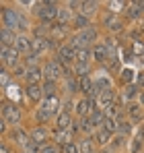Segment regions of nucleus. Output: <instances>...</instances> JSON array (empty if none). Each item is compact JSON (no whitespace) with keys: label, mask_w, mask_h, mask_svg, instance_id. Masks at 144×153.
<instances>
[{"label":"nucleus","mask_w":144,"mask_h":153,"mask_svg":"<svg viewBox=\"0 0 144 153\" xmlns=\"http://www.w3.org/2000/svg\"><path fill=\"white\" fill-rule=\"evenodd\" d=\"M68 19H70V13H68L66 8H60V10H58V21H60V25H64Z\"/></svg>","instance_id":"2f4dec72"},{"label":"nucleus","mask_w":144,"mask_h":153,"mask_svg":"<svg viewBox=\"0 0 144 153\" xmlns=\"http://www.w3.org/2000/svg\"><path fill=\"white\" fill-rule=\"evenodd\" d=\"M103 124H105V130H107V132H115V130H118V128H120V122H118V120H113V118H105V122H103Z\"/></svg>","instance_id":"b1692460"},{"label":"nucleus","mask_w":144,"mask_h":153,"mask_svg":"<svg viewBox=\"0 0 144 153\" xmlns=\"http://www.w3.org/2000/svg\"><path fill=\"white\" fill-rule=\"evenodd\" d=\"M78 89H80V91H84V93H91V91L95 89V85L91 83V79H89V76H82V79H78Z\"/></svg>","instance_id":"a211bd4d"},{"label":"nucleus","mask_w":144,"mask_h":153,"mask_svg":"<svg viewBox=\"0 0 144 153\" xmlns=\"http://www.w3.org/2000/svg\"><path fill=\"white\" fill-rule=\"evenodd\" d=\"M0 39H2V48H15V44H17V37H15V31H10V29H4L2 27V31H0Z\"/></svg>","instance_id":"6e6552de"},{"label":"nucleus","mask_w":144,"mask_h":153,"mask_svg":"<svg viewBox=\"0 0 144 153\" xmlns=\"http://www.w3.org/2000/svg\"><path fill=\"white\" fill-rule=\"evenodd\" d=\"M66 89H68V93H74V89H76V83H74L72 79H66Z\"/></svg>","instance_id":"a18cd8bd"},{"label":"nucleus","mask_w":144,"mask_h":153,"mask_svg":"<svg viewBox=\"0 0 144 153\" xmlns=\"http://www.w3.org/2000/svg\"><path fill=\"white\" fill-rule=\"evenodd\" d=\"M89 56H91L89 48H82V50L76 52V60H78V62H87V60H89Z\"/></svg>","instance_id":"7c9ffc66"},{"label":"nucleus","mask_w":144,"mask_h":153,"mask_svg":"<svg viewBox=\"0 0 144 153\" xmlns=\"http://www.w3.org/2000/svg\"><path fill=\"white\" fill-rule=\"evenodd\" d=\"M109 137H111V132H107L105 128H101V130L97 132V141H99L101 145H107V143H109Z\"/></svg>","instance_id":"bb28decb"},{"label":"nucleus","mask_w":144,"mask_h":153,"mask_svg":"<svg viewBox=\"0 0 144 153\" xmlns=\"http://www.w3.org/2000/svg\"><path fill=\"white\" fill-rule=\"evenodd\" d=\"M128 112H130V118H132L134 122H140V120L144 118L142 108H140V105H130V108H128Z\"/></svg>","instance_id":"aec40b11"},{"label":"nucleus","mask_w":144,"mask_h":153,"mask_svg":"<svg viewBox=\"0 0 144 153\" xmlns=\"http://www.w3.org/2000/svg\"><path fill=\"white\" fill-rule=\"evenodd\" d=\"M37 149H39V145H37L35 141H29V143L25 145V153H37Z\"/></svg>","instance_id":"c9c22d12"},{"label":"nucleus","mask_w":144,"mask_h":153,"mask_svg":"<svg viewBox=\"0 0 144 153\" xmlns=\"http://www.w3.org/2000/svg\"><path fill=\"white\" fill-rule=\"evenodd\" d=\"M54 139H56L60 145H68V132H66V130H58V132L54 134Z\"/></svg>","instance_id":"c85d7f7f"},{"label":"nucleus","mask_w":144,"mask_h":153,"mask_svg":"<svg viewBox=\"0 0 144 153\" xmlns=\"http://www.w3.org/2000/svg\"><path fill=\"white\" fill-rule=\"evenodd\" d=\"M0 81H2L4 87H8V73H6V68H2V73H0Z\"/></svg>","instance_id":"c03bdc74"},{"label":"nucleus","mask_w":144,"mask_h":153,"mask_svg":"<svg viewBox=\"0 0 144 153\" xmlns=\"http://www.w3.org/2000/svg\"><path fill=\"white\" fill-rule=\"evenodd\" d=\"M134 95H136V87H134V85H128V87L123 89V102H126V100H132Z\"/></svg>","instance_id":"473e14b6"},{"label":"nucleus","mask_w":144,"mask_h":153,"mask_svg":"<svg viewBox=\"0 0 144 153\" xmlns=\"http://www.w3.org/2000/svg\"><path fill=\"white\" fill-rule=\"evenodd\" d=\"M140 103L144 105V93H140Z\"/></svg>","instance_id":"864d4df0"},{"label":"nucleus","mask_w":144,"mask_h":153,"mask_svg":"<svg viewBox=\"0 0 144 153\" xmlns=\"http://www.w3.org/2000/svg\"><path fill=\"white\" fill-rule=\"evenodd\" d=\"M142 139H144V128H140L138 134H136V139H134V143H132V147H130V151H132V153L140 151V147H142Z\"/></svg>","instance_id":"412c9836"},{"label":"nucleus","mask_w":144,"mask_h":153,"mask_svg":"<svg viewBox=\"0 0 144 153\" xmlns=\"http://www.w3.org/2000/svg\"><path fill=\"white\" fill-rule=\"evenodd\" d=\"M78 149H80V153H93V143H91V139H84V141H80Z\"/></svg>","instance_id":"cd10ccee"},{"label":"nucleus","mask_w":144,"mask_h":153,"mask_svg":"<svg viewBox=\"0 0 144 153\" xmlns=\"http://www.w3.org/2000/svg\"><path fill=\"white\" fill-rule=\"evenodd\" d=\"M105 25H107V29H111V31H120L121 29L120 21H111V19H105Z\"/></svg>","instance_id":"72a5a7b5"},{"label":"nucleus","mask_w":144,"mask_h":153,"mask_svg":"<svg viewBox=\"0 0 144 153\" xmlns=\"http://www.w3.org/2000/svg\"><path fill=\"white\" fill-rule=\"evenodd\" d=\"M120 6H123V2H109V8L111 10H120Z\"/></svg>","instance_id":"de8ad7c7"},{"label":"nucleus","mask_w":144,"mask_h":153,"mask_svg":"<svg viewBox=\"0 0 144 153\" xmlns=\"http://www.w3.org/2000/svg\"><path fill=\"white\" fill-rule=\"evenodd\" d=\"M49 44H51V39H46V37H35V39H31V52L33 54H41L43 50H48Z\"/></svg>","instance_id":"0eeeda50"},{"label":"nucleus","mask_w":144,"mask_h":153,"mask_svg":"<svg viewBox=\"0 0 144 153\" xmlns=\"http://www.w3.org/2000/svg\"><path fill=\"white\" fill-rule=\"evenodd\" d=\"M58 10H60V8H56L54 2H43L41 8H39V17H41L43 23H49L54 17H58Z\"/></svg>","instance_id":"7ed1b4c3"},{"label":"nucleus","mask_w":144,"mask_h":153,"mask_svg":"<svg viewBox=\"0 0 144 153\" xmlns=\"http://www.w3.org/2000/svg\"><path fill=\"white\" fill-rule=\"evenodd\" d=\"M107 54H109V50H107V46H105V44L97 46L95 50H93V56H95L97 62H105V60H107Z\"/></svg>","instance_id":"f8f14e48"},{"label":"nucleus","mask_w":144,"mask_h":153,"mask_svg":"<svg viewBox=\"0 0 144 153\" xmlns=\"http://www.w3.org/2000/svg\"><path fill=\"white\" fill-rule=\"evenodd\" d=\"M113 91L111 89H107V91H103L101 95H99V103H101V108H109L111 105V102H113Z\"/></svg>","instance_id":"ddd939ff"},{"label":"nucleus","mask_w":144,"mask_h":153,"mask_svg":"<svg viewBox=\"0 0 144 153\" xmlns=\"http://www.w3.org/2000/svg\"><path fill=\"white\" fill-rule=\"evenodd\" d=\"M39 76H41V71H39L37 66H31V68L27 71V81H29V85H37Z\"/></svg>","instance_id":"dca6fc26"},{"label":"nucleus","mask_w":144,"mask_h":153,"mask_svg":"<svg viewBox=\"0 0 144 153\" xmlns=\"http://www.w3.org/2000/svg\"><path fill=\"white\" fill-rule=\"evenodd\" d=\"M39 153H60V151H58L56 145H43V147L39 149Z\"/></svg>","instance_id":"58836bf2"},{"label":"nucleus","mask_w":144,"mask_h":153,"mask_svg":"<svg viewBox=\"0 0 144 153\" xmlns=\"http://www.w3.org/2000/svg\"><path fill=\"white\" fill-rule=\"evenodd\" d=\"M138 13H140V10L136 8V4H132V6L128 8V17H132V19H136V17H138Z\"/></svg>","instance_id":"37998d69"},{"label":"nucleus","mask_w":144,"mask_h":153,"mask_svg":"<svg viewBox=\"0 0 144 153\" xmlns=\"http://www.w3.org/2000/svg\"><path fill=\"white\" fill-rule=\"evenodd\" d=\"M27 27H29V25H27V19H25V17H21V25H19V29H23V31H25Z\"/></svg>","instance_id":"8fccbe9b"},{"label":"nucleus","mask_w":144,"mask_h":153,"mask_svg":"<svg viewBox=\"0 0 144 153\" xmlns=\"http://www.w3.org/2000/svg\"><path fill=\"white\" fill-rule=\"evenodd\" d=\"M101 122H105V116H103V112L97 108V110H93V114H91V124H101Z\"/></svg>","instance_id":"5701e85b"},{"label":"nucleus","mask_w":144,"mask_h":153,"mask_svg":"<svg viewBox=\"0 0 144 153\" xmlns=\"http://www.w3.org/2000/svg\"><path fill=\"white\" fill-rule=\"evenodd\" d=\"M70 124H72V120H70V114L68 112H64V114L58 116V130H66Z\"/></svg>","instance_id":"6ab92c4d"},{"label":"nucleus","mask_w":144,"mask_h":153,"mask_svg":"<svg viewBox=\"0 0 144 153\" xmlns=\"http://www.w3.org/2000/svg\"><path fill=\"white\" fill-rule=\"evenodd\" d=\"M2 118H4V122L17 124V122H19V118H21V112H19V108L4 103V105H2Z\"/></svg>","instance_id":"20e7f679"},{"label":"nucleus","mask_w":144,"mask_h":153,"mask_svg":"<svg viewBox=\"0 0 144 153\" xmlns=\"http://www.w3.org/2000/svg\"><path fill=\"white\" fill-rule=\"evenodd\" d=\"M12 139H15L17 143H21V145H27V143L31 141V137H29L25 130H21V128H15V130H12Z\"/></svg>","instance_id":"4468645a"},{"label":"nucleus","mask_w":144,"mask_h":153,"mask_svg":"<svg viewBox=\"0 0 144 153\" xmlns=\"http://www.w3.org/2000/svg\"><path fill=\"white\" fill-rule=\"evenodd\" d=\"M15 48H17L19 52L31 50V39H27L25 35H19V37H17V44H15Z\"/></svg>","instance_id":"f3484780"},{"label":"nucleus","mask_w":144,"mask_h":153,"mask_svg":"<svg viewBox=\"0 0 144 153\" xmlns=\"http://www.w3.org/2000/svg\"><path fill=\"white\" fill-rule=\"evenodd\" d=\"M41 95H43V87H39V85H29L27 87V97L31 102H37Z\"/></svg>","instance_id":"9b49d317"},{"label":"nucleus","mask_w":144,"mask_h":153,"mask_svg":"<svg viewBox=\"0 0 144 153\" xmlns=\"http://www.w3.org/2000/svg\"><path fill=\"white\" fill-rule=\"evenodd\" d=\"M54 93H56V83L54 81H46V85H43V95L46 97H54Z\"/></svg>","instance_id":"393cba45"},{"label":"nucleus","mask_w":144,"mask_h":153,"mask_svg":"<svg viewBox=\"0 0 144 153\" xmlns=\"http://www.w3.org/2000/svg\"><path fill=\"white\" fill-rule=\"evenodd\" d=\"M134 75H136V73H134L132 68H126V71H121V79H123V83H130V81L134 79Z\"/></svg>","instance_id":"f704fd0d"},{"label":"nucleus","mask_w":144,"mask_h":153,"mask_svg":"<svg viewBox=\"0 0 144 153\" xmlns=\"http://www.w3.org/2000/svg\"><path fill=\"white\" fill-rule=\"evenodd\" d=\"M74 27H78L80 31H82V29H89V19H87L84 15H78V17L74 19Z\"/></svg>","instance_id":"a878e982"},{"label":"nucleus","mask_w":144,"mask_h":153,"mask_svg":"<svg viewBox=\"0 0 144 153\" xmlns=\"http://www.w3.org/2000/svg\"><path fill=\"white\" fill-rule=\"evenodd\" d=\"M6 89H8V91H6V93H8V95H10V97H15V100H17V97H19V87H17V85H8V87H6Z\"/></svg>","instance_id":"ea45409f"},{"label":"nucleus","mask_w":144,"mask_h":153,"mask_svg":"<svg viewBox=\"0 0 144 153\" xmlns=\"http://www.w3.org/2000/svg\"><path fill=\"white\" fill-rule=\"evenodd\" d=\"M2 25H4V29L15 31L17 27L21 25V17H19V13H17L15 8H4V10H2Z\"/></svg>","instance_id":"f03ea898"},{"label":"nucleus","mask_w":144,"mask_h":153,"mask_svg":"<svg viewBox=\"0 0 144 153\" xmlns=\"http://www.w3.org/2000/svg\"><path fill=\"white\" fill-rule=\"evenodd\" d=\"M72 58H76V50L72 48V46H62L60 50H58V60L60 62H70Z\"/></svg>","instance_id":"1a4fd4ad"},{"label":"nucleus","mask_w":144,"mask_h":153,"mask_svg":"<svg viewBox=\"0 0 144 153\" xmlns=\"http://www.w3.org/2000/svg\"><path fill=\"white\" fill-rule=\"evenodd\" d=\"M58 105H60V102H58V97L54 95V97H49V100H46V103H43L41 108H43V110H48L49 114H56V112L60 110Z\"/></svg>","instance_id":"2eb2a0df"},{"label":"nucleus","mask_w":144,"mask_h":153,"mask_svg":"<svg viewBox=\"0 0 144 153\" xmlns=\"http://www.w3.org/2000/svg\"><path fill=\"white\" fill-rule=\"evenodd\" d=\"M64 153H80V149L74 143H68V145H64Z\"/></svg>","instance_id":"79ce46f5"},{"label":"nucleus","mask_w":144,"mask_h":153,"mask_svg":"<svg viewBox=\"0 0 144 153\" xmlns=\"http://www.w3.org/2000/svg\"><path fill=\"white\" fill-rule=\"evenodd\" d=\"M89 110H91L89 100H80V102L76 103V112H78V116H87V114H89Z\"/></svg>","instance_id":"4be33fe9"},{"label":"nucleus","mask_w":144,"mask_h":153,"mask_svg":"<svg viewBox=\"0 0 144 153\" xmlns=\"http://www.w3.org/2000/svg\"><path fill=\"white\" fill-rule=\"evenodd\" d=\"M0 153H8V147H6L4 143H2V147H0Z\"/></svg>","instance_id":"3c124183"},{"label":"nucleus","mask_w":144,"mask_h":153,"mask_svg":"<svg viewBox=\"0 0 144 153\" xmlns=\"http://www.w3.org/2000/svg\"><path fill=\"white\" fill-rule=\"evenodd\" d=\"M95 8H97V2H82V13L89 15V13H93Z\"/></svg>","instance_id":"e433bc0d"},{"label":"nucleus","mask_w":144,"mask_h":153,"mask_svg":"<svg viewBox=\"0 0 144 153\" xmlns=\"http://www.w3.org/2000/svg\"><path fill=\"white\" fill-rule=\"evenodd\" d=\"M138 83H140V85H144V73L140 76H138Z\"/></svg>","instance_id":"603ef678"},{"label":"nucleus","mask_w":144,"mask_h":153,"mask_svg":"<svg viewBox=\"0 0 144 153\" xmlns=\"http://www.w3.org/2000/svg\"><path fill=\"white\" fill-rule=\"evenodd\" d=\"M46 139H48V130H46L43 126H37V128L31 130V141H35L37 145H41Z\"/></svg>","instance_id":"9d476101"},{"label":"nucleus","mask_w":144,"mask_h":153,"mask_svg":"<svg viewBox=\"0 0 144 153\" xmlns=\"http://www.w3.org/2000/svg\"><path fill=\"white\" fill-rule=\"evenodd\" d=\"M118 130H120L121 134H128V132L132 130V124H130V122H120V128H118Z\"/></svg>","instance_id":"a19ab883"},{"label":"nucleus","mask_w":144,"mask_h":153,"mask_svg":"<svg viewBox=\"0 0 144 153\" xmlns=\"http://www.w3.org/2000/svg\"><path fill=\"white\" fill-rule=\"evenodd\" d=\"M49 116H51V114H49L48 110H43V108H41V110L37 112V120H39V122H48Z\"/></svg>","instance_id":"4c0bfd02"},{"label":"nucleus","mask_w":144,"mask_h":153,"mask_svg":"<svg viewBox=\"0 0 144 153\" xmlns=\"http://www.w3.org/2000/svg\"><path fill=\"white\" fill-rule=\"evenodd\" d=\"M87 73H89V64L87 62H78L76 64V75H78V79L87 76Z\"/></svg>","instance_id":"c756f323"},{"label":"nucleus","mask_w":144,"mask_h":153,"mask_svg":"<svg viewBox=\"0 0 144 153\" xmlns=\"http://www.w3.org/2000/svg\"><path fill=\"white\" fill-rule=\"evenodd\" d=\"M43 75L48 81H56L58 76L62 75V68H60V64L58 62H48L46 64V68H43Z\"/></svg>","instance_id":"423d86ee"},{"label":"nucleus","mask_w":144,"mask_h":153,"mask_svg":"<svg viewBox=\"0 0 144 153\" xmlns=\"http://www.w3.org/2000/svg\"><path fill=\"white\" fill-rule=\"evenodd\" d=\"M95 37H97V31H95V29H91V27H89V29H82V31H80V33L72 39L70 46L78 52V50H82V48H87V46H89Z\"/></svg>","instance_id":"f257e3e1"},{"label":"nucleus","mask_w":144,"mask_h":153,"mask_svg":"<svg viewBox=\"0 0 144 153\" xmlns=\"http://www.w3.org/2000/svg\"><path fill=\"white\" fill-rule=\"evenodd\" d=\"M2 62L6 66H17V62H19V50L17 48H2Z\"/></svg>","instance_id":"39448f33"},{"label":"nucleus","mask_w":144,"mask_h":153,"mask_svg":"<svg viewBox=\"0 0 144 153\" xmlns=\"http://www.w3.org/2000/svg\"><path fill=\"white\" fill-rule=\"evenodd\" d=\"M134 52H136V54H144V44L142 42H136V44H134Z\"/></svg>","instance_id":"49530a36"},{"label":"nucleus","mask_w":144,"mask_h":153,"mask_svg":"<svg viewBox=\"0 0 144 153\" xmlns=\"http://www.w3.org/2000/svg\"><path fill=\"white\" fill-rule=\"evenodd\" d=\"M15 73H17V75H19V76H27V71H25V68H23V66H17V68H15Z\"/></svg>","instance_id":"09e8293b"}]
</instances>
